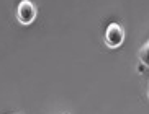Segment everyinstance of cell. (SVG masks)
I'll list each match as a JSON object with an SVG mask.
<instances>
[{
  "mask_svg": "<svg viewBox=\"0 0 149 114\" xmlns=\"http://www.w3.org/2000/svg\"><path fill=\"white\" fill-rule=\"evenodd\" d=\"M125 41V30L120 23H110L105 31V44L110 49L120 47Z\"/></svg>",
  "mask_w": 149,
  "mask_h": 114,
  "instance_id": "6da1fadb",
  "label": "cell"
},
{
  "mask_svg": "<svg viewBox=\"0 0 149 114\" xmlns=\"http://www.w3.org/2000/svg\"><path fill=\"white\" fill-rule=\"evenodd\" d=\"M36 15H38V10H36V5L31 0H22L20 2L17 8V20L22 25H31L35 21Z\"/></svg>",
  "mask_w": 149,
  "mask_h": 114,
  "instance_id": "7a4b0ae2",
  "label": "cell"
},
{
  "mask_svg": "<svg viewBox=\"0 0 149 114\" xmlns=\"http://www.w3.org/2000/svg\"><path fill=\"white\" fill-rule=\"evenodd\" d=\"M138 59L144 67H149V39L141 46L139 52H138Z\"/></svg>",
  "mask_w": 149,
  "mask_h": 114,
  "instance_id": "3957f363",
  "label": "cell"
},
{
  "mask_svg": "<svg viewBox=\"0 0 149 114\" xmlns=\"http://www.w3.org/2000/svg\"><path fill=\"white\" fill-rule=\"evenodd\" d=\"M148 95H149V88H148Z\"/></svg>",
  "mask_w": 149,
  "mask_h": 114,
  "instance_id": "277c9868",
  "label": "cell"
},
{
  "mask_svg": "<svg viewBox=\"0 0 149 114\" xmlns=\"http://www.w3.org/2000/svg\"><path fill=\"white\" fill-rule=\"evenodd\" d=\"M62 114H69V113H62Z\"/></svg>",
  "mask_w": 149,
  "mask_h": 114,
  "instance_id": "5b68a950",
  "label": "cell"
}]
</instances>
